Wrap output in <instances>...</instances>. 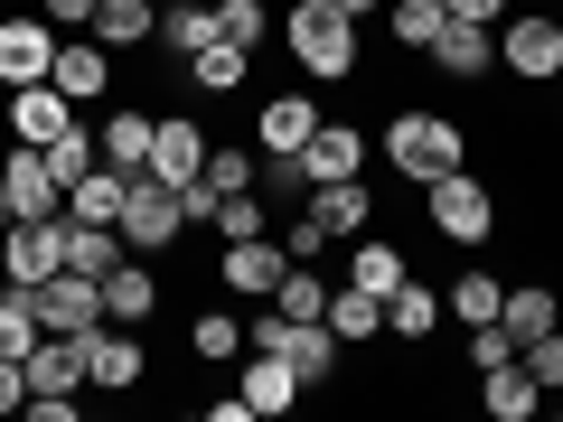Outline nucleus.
Segmentation results:
<instances>
[{"label":"nucleus","instance_id":"9","mask_svg":"<svg viewBox=\"0 0 563 422\" xmlns=\"http://www.w3.org/2000/svg\"><path fill=\"white\" fill-rule=\"evenodd\" d=\"M57 66V29L47 20H0V85H47Z\"/></svg>","mask_w":563,"mask_h":422},{"label":"nucleus","instance_id":"20","mask_svg":"<svg viewBox=\"0 0 563 422\" xmlns=\"http://www.w3.org/2000/svg\"><path fill=\"white\" fill-rule=\"evenodd\" d=\"M151 310H161V281L141 273L132 254H122L113 273H103V320H122V329H141V320H151Z\"/></svg>","mask_w":563,"mask_h":422},{"label":"nucleus","instance_id":"10","mask_svg":"<svg viewBox=\"0 0 563 422\" xmlns=\"http://www.w3.org/2000/svg\"><path fill=\"white\" fill-rule=\"evenodd\" d=\"M507 76H526V85H544V76H563V20H507Z\"/></svg>","mask_w":563,"mask_h":422},{"label":"nucleus","instance_id":"48","mask_svg":"<svg viewBox=\"0 0 563 422\" xmlns=\"http://www.w3.org/2000/svg\"><path fill=\"white\" fill-rule=\"evenodd\" d=\"M0 225H10V169H0Z\"/></svg>","mask_w":563,"mask_h":422},{"label":"nucleus","instance_id":"3","mask_svg":"<svg viewBox=\"0 0 563 422\" xmlns=\"http://www.w3.org/2000/svg\"><path fill=\"white\" fill-rule=\"evenodd\" d=\"M422 198H432V235H451V244H479L488 225H498V188L470 179V169H442Z\"/></svg>","mask_w":563,"mask_h":422},{"label":"nucleus","instance_id":"12","mask_svg":"<svg viewBox=\"0 0 563 422\" xmlns=\"http://www.w3.org/2000/svg\"><path fill=\"white\" fill-rule=\"evenodd\" d=\"M10 132H20V141H38V151H47L57 132H76V103H66L57 85H10Z\"/></svg>","mask_w":563,"mask_h":422},{"label":"nucleus","instance_id":"22","mask_svg":"<svg viewBox=\"0 0 563 422\" xmlns=\"http://www.w3.org/2000/svg\"><path fill=\"white\" fill-rule=\"evenodd\" d=\"M310 216L329 235H366L376 225V198H366V179H329V188H310Z\"/></svg>","mask_w":563,"mask_h":422},{"label":"nucleus","instance_id":"43","mask_svg":"<svg viewBox=\"0 0 563 422\" xmlns=\"http://www.w3.org/2000/svg\"><path fill=\"white\" fill-rule=\"evenodd\" d=\"M329 244H339V235H329L320 216H291V235H282V254H291V263H320Z\"/></svg>","mask_w":563,"mask_h":422},{"label":"nucleus","instance_id":"6","mask_svg":"<svg viewBox=\"0 0 563 422\" xmlns=\"http://www.w3.org/2000/svg\"><path fill=\"white\" fill-rule=\"evenodd\" d=\"M76 347H85V385H103V395H132V385L151 376V357H141V329H122V320H95Z\"/></svg>","mask_w":563,"mask_h":422},{"label":"nucleus","instance_id":"40","mask_svg":"<svg viewBox=\"0 0 563 422\" xmlns=\"http://www.w3.org/2000/svg\"><path fill=\"white\" fill-rule=\"evenodd\" d=\"M207 225H217L225 244H244V235H263V198H254V188H235V198H217V216H207Z\"/></svg>","mask_w":563,"mask_h":422},{"label":"nucleus","instance_id":"34","mask_svg":"<svg viewBox=\"0 0 563 422\" xmlns=\"http://www.w3.org/2000/svg\"><path fill=\"white\" fill-rule=\"evenodd\" d=\"M498 301H507V281H488V273H461V281L442 291V310H451V320H470V329L498 320Z\"/></svg>","mask_w":563,"mask_h":422},{"label":"nucleus","instance_id":"16","mask_svg":"<svg viewBox=\"0 0 563 422\" xmlns=\"http://www.w3.org/2000/svg\"><path fill=\"white\" fill-rule=\"evenodd\" d=\"M254 132H263V151H273V160H301V141L320 132V103H310V95H273Z\"/></svg>","mask_w":563,"mask_h":422},{"label":"nucleus","instance_id":"18","mask_svg":"<svg viewBox=\"0 0 563 422\" xmlns=\"http://www.w3.org/2000/svg\"><path fill=\"white\" fill-rule=\"evenodd\" d=\"M198 169H207V132H198V122H161V132H151V179L188 188Z\"/></svg>","mask_w":563,"mask_h":422},{"label":"nucleus","instance_id":"14","mask_svg":"<svg viewBox=\"0 0 563 422\" xmlns=\"http://www.w3.org/2000/svg\"><path fill=\"white\" fill-rule=\"evenodd\" d=\"M0 169H10V216H57L66 188H57V169H47L38 141H20V160H0Z\"/></svg>","mask_w":563,"mask_h":422},{"label":"nucleus","instance_id":"15","mask_svg":"<svg viewBox=\"0 0 563 422\" xmlns=\"http://www.w3.org/2000/svg\"><path fill=\"white\" fill-rule=\"evenodd\" d=\"M282 273H291V254H282V244H263V235L225 244V291H235V301H263Z\"/></svg>","mask_w":563,"mask_h":422},{"label":"nucleus","instance_id":"45","mask_svg":"<svg viewBox=\"0 0 563 422\" xmlns=\"http://www.w3.org/2000/svg\"><path fill=\"white\" fill-rule=\"evenodd\" d=\"M0 413H29V376H20V357H0Z\"/></svg>","mask_w":563,"mask_h":422},{"label":"nucleus","instance_id":"39","mask_svg":"<svg viewBox=\"0 0 563 422\" xmlns=\"http://www.w3.org/2000/svg\"><path fill=\"white\" fill-rule=\"evenodd\" d=\"M188 347H198V357L217 366V357H235V347H244V329L225 320V310H198V320H188Z\"/></svg>","mask_w":563,"mask_h":422},{"label":"nucleus","instance_id":"32","mask_svg":"<svg viewBox=\"0 0 563 422\" xmlns=\"http://www.w3.org/2000/svg\"><path fill=\"white\" fill-rule=\"evenodd\" d=\"M273 310H282V320H320V310H329V281L310 273V263H291V273L273 281Z\"/></svg>","mask_w":563,"mask_h":422},{"label":"nucleus","instance_id":"27","mask_svg":"<svg viewBox=\"0 0 563 422\" xmlns=\"http://www.w3.org/2000/svg\"><path fill=\"white\" fill-rule=\"evenodd\" d=\"M188 76H198V95H235V85L254 76V47H235V38H207L198 57H188Z\"/></svg>","mask_w":563,"mask_h":422},{"label":"nucleus","instance_id":"13","mask_svg":"<svg viewBox=\"0 0 563 422\" xmlns=\"http://www.w3.org/2000/svg\"><path fill=\"white\" fill-rule=\"evenodd\" d=\"M122 198H132V169L95 160L76 188H66V216H85V225H113V235H122Z\"/></svg>","mask_w":563,"mask_h":422},{"label":"nucleus","instance_id":"46","mask_svg":"<svg viewBox=\"0 0 563 422\" xmlns=\"http://www.w3.org/2000/svg\"><path fill=\"white\" fill-rule=\"evenodd\" d=\"M498 10H507V0H451V20H479V29L498 20Z\"/></svg>","mask_w":563,"mask_h":422},{"label":"nucleus","instance_id":"24","mask_svg":"<svg viewBox=\"0 0 563 422\" xmlns=\"http://www.w3.org/2000/svg\"><path fill=\"white\" fill-rule=\"evenodd\" d=\"M151 132H161V122L141 113V103H122L95 141H103V160H113V169H132V179H141V169H151Z\"/></svg>","mask_w":563,"mask_h":422},{"label":"nucleus","instance_id":"2","mask_svg":"<svg viewBox=\"0 0 563 422\" xmlns=\"http://www.w3.org/2000/svg\"><path fill=\"white\" fill-rule=\"evenodd\" d=\"M385 160L413 188H432L442 169H470V141H461V122H442V113H395L385 122Z\"/></svg>","mask_w":563,"mask_h":422},{"label":"nucleus","instance_id":"5","mask_svg":"<svg viewBox=\"0 0 563 422\" xmlns=\"http://www.w3.org/2000/svg\"><path fill=\"white\" fill-rule=\"evenodd\" d=\"M29 301H38V329H57V338H85V329L103 320V281L95 273H47V281H29Z\"/></svg>","mask_w":563,"mask_h":422},{"label":"nucleus","instance_id":"8","mask_svg":"<svg viewBox=\"0 0 563 422\" xmlns=\"http://www.w3.org/2000/svg\"><path fill=\"white\" fill-rule=\"evenodd\" d=\"M357 169H366V132H357V122H320V132L301 141V179H310V188L357 179Z\"/></svg>","mask_w":563,"mask_h":422},{"label":"nucleus","instance_id":"17","mask_svg":"<svg viewBox=\"0 0 563 422\" xmlns=\"http://www.w3.org/2000/svg\"><path fill=\"white\" fill-rule=\"evenodd\" d=\"M244 403H254V413H291V403H301V366L282 357V347H254V366H244Z\"/></svg>","mask_w":563,"mask_h":422},{"label":"nucleus","instance_id":"41","mask_svg":"<svg viewBox=\"0 0 563 422\" xmlns=\"http://www.w3.org/2000/svg\"><path fill=\"white\" fill-rule=\"evenodd\" d=\"M517 357H526V376H536L544 395H554V385H563V329H544V338H526Z\"/></svg>","mask_w":563,"mask_h":422},{"label":"nucleus","instance_id":"29","mask_svg":"<svg viewBox=\"0 0 563 422\" xmlns=\"http://www.w3.org/2000/svg\"><path fill=\"white\" fill-rule=\"evenodd\" d=\"M151 29H161V10H151V0H95V29H85V38H103V47H141Z\"/></svg>","mask_w":563,"mask_h":422},{"label":"nucleus","instance_id":"47","mask_svg":"<svg viewBox=\"0 0 563 422\" xmlns=\"http://www.w3.org/2000/svg\"><path fill=\"white\" fill-rule=\"evenodd\" d=\"M339 10H347V20H366V10H376V0H339Z\"/></svg>","mask_w":563,"mask_h":422},{"label":"nucleus","instance_id":"1","mask_svg":"<svg viewBox=\"0 0 563 422\" xmlns=\"http://www.w3.org/2000/svg\"><path fill=\"white\" fill-rule=\"evenodd\" d=\"M282 47H291V66L320 85H339L347 66H357V20H347L339 0H301L291 20H282Z\"/></svg>","mask_w":563,"mask_h":422},{"label":"nucleus","instance_id":"7","mask_svg":"<svg viewBox=\"0 0 563 422\" xmlns=\"http://www.w3.org/2000/svg\"><path fill=\"white\" fill-rule=\"evenodd\" d=\"M57 263H66L57 216H10V225H0V281H20V291H29V281H47Z\"/></svg>","mask_w":563,"mask_h":422},{"label":"nucleus","instance_id":"28","mask_svg":"<svg viewBox=\"0 0 563 422\" xmlns=\"http://www.w3.org/2000/svg\"><path fill=\"white\" fill-rule=\"evenodd\" d=\"M432 320H442V291H432V281H395V291H385V329H395V338H432Z\"/></svg>","mask_w":563,"mask_h":422},{"label":"nucleus","instance_id":"4","mask_svg":"<svg viewBox=\"0 0 563 422\" xmlns=\"http://www.w3.org/2000/svg\"><path fill=\"white\" fill-rule=\"evenodd\" d=\"M179 235H188L179 188L141 169V179H132V198H122V244H132V254H161V244H179Z\"/></svg>","mask_w":563,"mask_h":422},{"label":"nucleus","instance_id":"30","mask_svg":"<svg viewBox=\"0 0 563 422\" xmlns=\"http://www.w3.org/2000/svg\"><path fill=\"white\" fill-rule=\"evenodd\" d=\"M347 281L385 301L395 281H413V273H404V244H366V235H357V244H347Z\"/></svg>","mask_w":563,"mask_h":422},{"label":"nucleus","instance_id":"26","mask_svg":"<svg viewBox=\"0 0 563 422\" xmlns=\"http://www.w3.org/2000/svg\"><path fill=\"white\" fill-rule=\"evenodd\" d=\"M479 403H488V413H498V422H526V413H536V403H544V385L526 376L517 357H507V366H488V376H479Z\"/></svg>","mask_w":563,"mask_h":422},{"label":"nucleus","instance_id":"11","mask_svg":"<svg viewBox=\"0 0 563 422\" xmlns=\"http://www.w3.org/2000/svg\"><path fill=\"white\" fill-rule=\"evenodd\" d=\"M47 85H57L66 103L103 95V85H113V47H103V38H57V66H47Z\"/></svg>","mask_w":563,"mask_h":422},{"label":"nucleus","instance_id":"44","mask_svg":"<svg viewBox=\"0 0 563 422\" xmlns=\"http://www.w3.org/2000/svg\"><path fill=\"white\" fill-rule=\"evenodd\" d=\"M47 29H57V38L66 29H95V0H47Z\"/></svg>","mask_w":563,"mask_h":422},{"label":"nucleus","instance_id":"36","mask_svg":"<svg viewBox=\"0 0 563 422\" xmlns=\"http://www.w3.org/2000/svg\"><path fill=\"white\" fill-rule=\"evenodd\" d=\"M161 38L179 47V57H198V47L217 38V10H207V0H179V10H161Z\"/></svg>","mask_w":563,"mask_h":422},{"label":"nucleus","instance_id":"49","mask_svg":"<svg viewBox=\"0 0 563 422\" xmlns=\"http://www.w3.org/2000/svg\"><path fill=\"white\" fill-rule=\"evenodd\" d=\"M0 291H10V281H0Z\"/></svg>","mask_w":563,"mask_h":422},{"label":"nucleus","instance_id":"25","mask_svg":"<svg viewBox=\"0 0 563 422\" xmlns=\"http://www.w3.org/2000/svg\"><path fill=\"white\" fill-rule=\"evenodd\" d=\"M282 357L301 366V385H320L329 366H339V329L329 320H282Z\"/></svg>","mask_w":563,"mask_h":422},{"label":"nucleus","instance_id":"42","mask_svg":"<svg viewBox=\"0 0 563 422\" xmlns=\"http://www.w3.org/2000/svg\"><path fill=\"white\" fill-rule=\"evenodd\" d=\"M207 188H217V198H235V188H254V160H244V151H207V169H198Z\"/></svg>","mask_w":563,"mask_h":422},{"label":"nucleus","instance_id":"38","mask_svg":"<svg viewBox=\"0 0 563 422\" xmlns=\"http://www.w3.org/2000/svg\"><path fill=\"white\" fill-rule=\"evenodd\" d=\"M263 29H273V10H263V0H217V38L263 47Z\"/></svg>","mask_w":563,"mask_h":422},{"label":"nucleus","instance_id":"37","mask_svg":"<svg viewBox=\"0 0 563 422\" xmlns=\"http://www.w3.org/2000/svg\"><path fill=\"white\" fill-rule=\"evenodd\" d=\"M95 160H103V141L85 132V122H76V132H57V141H47V169H57V188H76V179H85Z\"/></svg>","mask_w":563,"mask_h":422},{"label":"nucleus","instance_id":"31","mask_svg":"<svg viewBox=\"0 0 563 422\" xmlns=\"http://www.w3.org/2000/svg\"><path fill=\"white\" fill-rule=\"evenodd\" d=\"M498 329H507V338H544V329H554V291H544V281H526V291H507V301H498Z\"/></svg>","mask_w":563,"mask_h":422},{"label":"nucleus","instance_id":"21","mask_svg":"<svg viewBox=\"0 0 563 422\" xmlns=\"http://www.w3.org/2000/svg\"><path fill=\"white\" fill-rule=\"evenodd\" d=\"M57 235H66V273H95V281L113 273L122 254H132V244H122L113 225H85V216H57Z\"/></svg>","mask_w":563,"mask_h":422},{"label":"nucleus","instance_id":"19","mask_svg":"<svg viewBox=\"0 0 563 422\" xmlns=\"http://www.w3.org/2000/svg\"><path fill=\"white\" fill-rule=\"evenodd\" d=\"M432 66H442V76H488V66H498V38H488L479 20H442V38H432Z\"/></svg>","mask_w":563,"mask_h":422},{"label":"nucleus","instance_id":"23","mask_svg":"<svg viewBox=\"0 0 563 422\" xmlns=\"http://www.w3.org/2000/svg\"><path fill=\"white\" fill-rule=\"evenodd\" d=\"M320 320L339 329V347L385 338V301H376V291H357V281H339V291H329V310H320Z\"/></svg>","mask_w":563,"mask_h":422},{"label":"nucleus","instance_id":"35","mask_svg":"<svg viewBox=\"0 0 563 422\" xmlns=\"http://www.w3.org/2000/svg\"><path fill=\"white\" fill-rule=\"evenodd\" d=\"M29 347H38V301L10 281V291H0V357H29Z\"/></svg>","mask_w":563,"mask_h":422},{"label":"nucleus","instance_id":"33","mask_svg":"<svg viewBox=\"0 0 563 422\" xmlns=\"http://www.w3.org/2000/svg\"><path fill=\"white\" fill-rule=\"evenodd\" d=\"M442 20H451V0H395V10H385L395 47H432V38H442Z\"/></svg>","mask_w":563,"mask_h":422}]
</instances>
